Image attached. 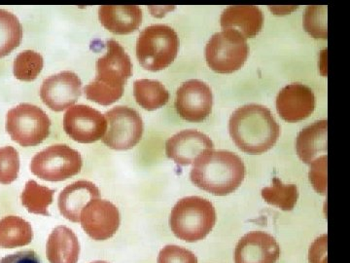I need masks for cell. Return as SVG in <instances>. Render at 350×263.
Listing matches in <instances>:
<instances>
[{"instance_id": "cell-33", "label": "cell", "mask_w": 350, "mask_h": 263, "mask_svg": "<svg viewBox=\"0 0 350 263\" xmlns=\"http://www.w3.org/2000/svg\"><path fill=\"white\" fill-rule=\"evenodd\" d=\"M0 263H41L38 255L33 251H18L13 255L1 258Z\"/></svg>"}, {"instance_id": "cell-26", "label": "cell", "mask_w": 350, "mask_h": 263, "mask_svg": "<svg viewBox=\"0 0 350 263\" xmlns=\"http://www.w3.org/2000/svg\"><path fill=\"white\" fill-rule=\"evenodd\" d=\"M262 197L268 204L282 211H292L298 200L299 191L295 184H284L278 177H273L271 186L262 189Z\"/></svg>"}, {"instance_id": "cell-19", "label": "cell", "mask_w": 350, "mask_h": 263, "mask_svg": "<svg viewBox=\"0 0 350 263\" xmlns=\"http://www.w3.org/2000/svg\"><path fill=\"white\" fill-rule=\"evenodd\" d=\"M98 19L112 34H129L142 25V10L138 6H101Z\"/></svg>"}, {"instance_id": "cell-2", "label": "cell", "mask_w": 350, "mask_h": 263, "mask_svg": "<svg viewBox=\"0 0 350 263\" xmlns=\"http://www.w3.org/2000/svg\"><path fill=\"white\" fill-rule=\"evenodd\" d=\"M245 166L234 152L208 149L193 163L191 181L198 188L216 196L231 195L243 184Z\"/></svg>"}, {"instance_id": "cell-22", "label": "cell", "mask_w": 350, "mask_h": 263, "mask_svg": "<svg viewBox=\"0 0 350 263\" xmlns=\"http://www.w3.org/2000/svg\"><path fill=\"white\" fill-rule=\"evenodd\" d=\"M33 239L31 225L24 218L8 216L0 219V249L27 246Z\"/></svg>"}, {"instance_id": "cell-30", "label": "cell", "mask_w": 350, "mask_h": 263, "mask_svg": "<svg viewBox=\"0 0 350 263\" xmlns=\"http://www.w3.org/2000/svg\"><path fill=\"white\" fill-rule=\"evenodd\" d=\"M158 263H198V258L187 249L169 245L159 253Z\"/></svg>"}, {"instance_id": "cell-27", "label": "cell", "mask_w": 350, "mask_h": 263, "mask_svg": "<svg viewBox=\"0 0 350 263\" xmlns=\"http://www.w3.org/2000/svg\"><path fill=\"white\" fill-rule=\"evenodd\" d=\"M44 66L43 57L33 50L21 52L14 61V75L21 82H31L40 75Z\"/></svg>"}, {"instance_id": "cell-8", "label": "cell", "mask_w": 350, "mask_h": 263, "mask_svg": "<svg viewBox=\"0 0 350 263\" xmlns=\"http://www.w3.org/2000/svg\"><path fill=\"white\" fill-rule=\"evenodd\" d=\"M80 152L68 145H53L34 155L31 162L32 174L47 181H64L81 172Z\"/></svg>"}, {"instance_id": "cell-10", "label": "cell", "mask_w": 350, "mask_h": 263, "mask_svg": "<svg viewBox=\"0 0 350 263\" xmlns=\"http://www.w3.org/2000/svg\"><path fill=\"white\" fill-rule=\"evenodd\" d=\"M64 130L75 142L93 144L105 137L107 120L105 115L89 105H72L64 114Z\"/></svg>"}, {"instance_id": "cell-32", "label": "cell", "mask_w": 350, "mask_h": 263, "mask_svg": "<svg viewBox=\"0 0 350 263\" xmlns=\"http://www.w3.org/2000/svg\"><path fill=\"white\" fill-rule=\"evenodd\" d=\"M327 235L315 240L310 249V263H327Z\"/></svg>"}, {"instance_id": "cell-6", "label": "cell", "mask_w": 350, "mask_h": 263, "mask_svg": "<svg viewBox=\"0 0 350 263\" xmlns=\"http://www.w3.org/2000/svg\"><path fill=\"white\" fill-rule=\"evenodd\" d=\"M51 120L40 108L21 103L6 115V131L14 142L24 147L42 144L50 135Z\"/></svg>"}, {"instance_id": "cell-14", "label": "cell", "mask_w": 350, "mask_h": 263, "mask_svg": "<svg viewBox=\"0 0 350 263\" xmlns=\"http://www.w3.org/2000/svg\"><path fill=\"white\" fill-rule=\"evenodd\" d=\"M315 108L314 93L301 83H292L280 90L276 97V110L287 122L301 121L312 115Z\"/></svg>"}, {"instance_id": "cell-16", "label": "cell", "mask_w": 350, "mask_h": 263, "mask_svg": "<svg viewBox=\"0 0 350 263\" xmlns=\"http://www.w3.org/2000/svg\"><path fill=\"white\" fill-rule=\"evenodd\" d=\"M208 136L197 130H184L175 134L165 142V154L177 165L188 166L208 149H213Z\"/></svg>"}, {"instance_id": "cell-18", "label": "cell", "mask_w": 350, "mask_h": 263, "mask_svg": "<svg viewBox=\"0 0 350 263\" xmlns=\"http://www.w3.org/2000/svg\"><path fill=\"white\" fill-rule=\"evenodd\" d=\"M223 29H234L245 38L256 36L264 24V16L257 6H230L221 14Z\"/></svg>"}, {"instance_id": "cell-12", "label": "cell", "mask_w": 350, "mask_h": 263, "mask_svg": "<svg viewBox=\"0 0 350 263\" xmlns=\"http://www.w3.org/2000/svg\"><path fill=\"white\" fill-rule=\"evenodd\" d=\"M213 105V91L202 80H188L177 90L175 108L179 116L186 121H204L211 115Z\"/></svg>"}, {"instance_id": "cell-13", "label": "cell", "mask_w": 350, "mask_h": 263, "mask_svg": "<svg viewBox=\"0 0 350 263\" xmlns=\"http://www.w3.org/2000/svg\"><path fill=\"white\" fill-rule=\"evenodd\" d=\"M82 82L79 76L66 71L51 75L40 87V98L54 112L72 107L81 96Z\"/></svg>"}, {"instance_id": "cell-4", "label": "cell", "mask_w": 350, "mask_h": 263, "mask_svg": "<svg viewBox=\"0 0 350 263\" xmlns=\"http://www.w3.org/2000/svg\"><path fill=\"white\" fill-rule=\"evenodd\" d=\"M216 223V212L211 201L189 196L175 204L170 216V226L177 238L195 243L206 238Z\"/></svg>"}, {"instance_id": "cell-17", "label": "cell", "mask_w": 350, "mask_h": 263, "mask_svg": "<svg viewBox=\"0 0 350 263\" xmlns=\"http://www.w3.org/2000/svg\"><path fill=\"white\" fill-rule=\"evenodd\" d=\"M100 189L93 182L78 181L69 184L59 196V212L72 223H80V214L92 200L100 198Z\"/></svg>"}, {"instance_id": "cell-1", "label": "cell", "mask_w": 350, "mask_h": 263, "mask_svg": "<svg viewBox=\"0 0 350 263\" xmlns=\"http://www.w3.org/2000/svg\"><path fill=\"white\" fill-rule=\"evenodd\" d=\"M229 131L237 147L250 154L269 151L280 135V127L271 110L256 103L243 105L232 113Z\"/></svg>"}, {"instance_id": "cell-23", "label": "cell", "mask_w": 350, "mask_h": 263, "mask_svg": "<svg viewBox=\"0 0 350 263\" xmlns=\"http://www.w3.org/2000/svg\"><path fill=\"white\" fill-rule=\"evenodd\" d=\"M133 96L138 105L149 112L163 108L170 100L169 91L158 80H137L133 83Z\"/></svg>"}, {"instance_id": "cell-7", "label": "cell", "mask_w": 350, "mask_h": 263, "mask_svg": "<svg viewBox=\"0 0 350 263\" xmlns=\"http://www.w3.org/2000/svg\"><path fill=\"white\" fill-rule=\"evenodd\" d=\"M250 47L243 34L234 29L216 32L206 46L209 68L218 73H232L241 68L247 60Z\"/></svg>"}, {"instance_id": "cell-25", "label": "cell", "mask_w": 350, "mask_h": 263, "mask_svg": "<svg viewBox=\"0 0 350 263\" xmlns=\"http://www.w3.org/2000/svg\"><path fill=\"white\" fill-rule=\"evenodd\" d=\"M23 25L9 11L0 9V58L7 56L22 42Z\"/></svg>"}, {"instance_id": "cell-9", "label": "cell", "mask_w": 350, "mask_h": 263, "mask_svg": "<svg viewBox=\"0 0 350 263\" xmlns=\"http://www.w3.org/2000/svg\"><path fill=\"white\" fill-rule=\"evenodd\" d=\"M107 130L103 144L115 151H128L142 140L144 121L137 110L118 105L105 114Z\"/></svg>"}, {"instance_id": "cell-34", "label": "cell", "mask_w": 350, "mask_h": 263, "mask_svg": "<svg viewBox=\"0 0 350 263\" xmlns=\"http://www.w3.org/2000/svg\"><path fill=\"white\" fill-rule=\"evenodd\" d=\"M91 263H109L107 262H103V260H96V262H91Z\"/></svg>"}, {"instance_id": "cell-31", "label": "cell", "mask_w": 350, "mask_h": 263, "mask_svg": "<svg viewBox=\"0 0 350 263\" xmlns=\"http://www.w3.org/2000/svg\"><path fill=\"white\" fill-rule=\"evenodd\" d=\"M308 177L313 188L321 195L327 193V155L317 157L310 164Z\"/></svg>"}, {"instance_id": "cell-15", "label": "cell", "mask_w": 350, "mask_h": 263, "mask_svg": "<svg viewBox=\"0 0 350 263\" xmlns=\"http://www.w3.org/2000/svg\"><path fill=\"white\" fill-rule=\"evenodd\" d=\"M280 257V245L271 235L262 231L244 235L234 251L236 263H275Z\"/></svg>"}, {"instance_id": "cell-28", "label": "cell", "mask_w": 350, "mask_h": 263, "mask_svg": "<svg viewBox=\"0 0 350 263\" xmlns=\"http://www.w3.org/2000/svg\"><path fill=\"white\" fill-rule=\"evenodd\" d=\"M20 172V156L13 147H0V184H10Z\"/></svg>"}, {"instance_id": "cell-11", "label": "cell", "mask_w": 350, "mask_h": 263, "mask_svg": "<svg viewBox=\"0 0 350 263\" xmlns=\"http://www.w3.org/2000/svg\"><path fill=\"white\" fill-rule=\"evenodd\" d=\"M120 221L118 208L110 201L100 198L88 203L80 214L83 230L94 241H105L114 236Z\"/></svg>"}, {"instance_id": "cell-20", "label": "cell", "mask_w": 350, "mask_h": 263, "mask_svg": "<svg viewBox=\"0 0 350 263\" xmlns=\"http://www.w3.org/2000/svg\"><path fill=\"white\" fill-rule=\"evenodd\" d=\"M46 255L50 263H77L80 244L75 233L66 226H57L49 235Z\"/></svg>"}, {"instance_id": "cell-21", "label": "cell", "mask_w": 350, "mask_h": 263, "mask_svg": "<svg viewBox=\"0 0 350 263\" xmlns=\"http://www.w3.org/2000/svg\"><path fill=\"white\" fill-rule=\"evenodd\" d=\"M327 120H319L298 134L296 151L304 163L312 162L319 154L327 153Z\"/></svg>"}, {"instance_id": "cell-29", "label": "cell", "mask_w": 350, "mask_h": 263, "mask_svg": "<svg viewBox=\"0 0 350 263\" xmlns=\"http://www.w3.org/2000/svg\"><path fill=\"white\" fill-rule=\"evenodd\" d=\"M325 7L310 6L306 8L304 17L306 31L315 38H327Z\"/></svg>"}, {"instance_id": "cell-5", "label": "cell", "mask_w": 350, "mask_h": 263, "mask_svg": "<svg viewBox=\"0 0 350 263\" xmlns=\"http://www.w3.org/2000/svg\"><path fill=\"white\" fill-rule=\"evenodd\" d=\"M178 48V36L172 27L153 25L140 32L137 42V57L145 69L162 71L174 63Z\"/></svg>"}, {"instance_id": "cell-3", "label": "cell", "mask_w": 350, "mask_h": 263, "mask_svg": "<svg viewBox=\"0 0 350 263\" xmlns=\"http://www.w3.org/2000/svg\"><path fill=\"white\" fill-rule=\"evenodd\" d=\"M107 46V54L96 61V77L84 88L88 100L105 107L120 100L124 86L133 75L131 58L122 45L111 39Z\"/></svg>"}, {"instance_id": "cell-24", "label": "cell", "mask_w": 350, "mask_h": 263, "mask_svg": "<svg viewBox=\"0 0 350 263\" xmlns=\"http://www.w3.org/2000/svg\"><path fill=\"white\" fill-rule=\"evenodd\" d=\"M54 195L53 189L40 186L36 181H29L25 184L21 200L29 213L49 216L48 208L54 200Z\"/></svg>"}]
</instances>
